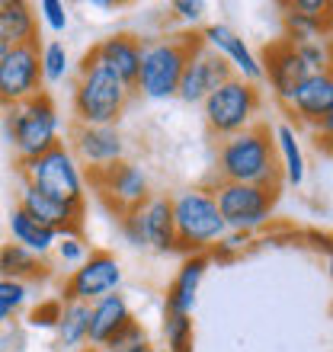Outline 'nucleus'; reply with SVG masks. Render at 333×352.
<instances>
[{
  "label": "nucleus",
  "mask_w": 333,
  "mask_h": 352,
  "mask_svg": "<svg viewBox=\"0 0 333 352\" xmlns=\"http://www.w3.org/2000/svg\"><path fill=\"white\" fill-rule=\"evenodd\" d=\"M218 183H247L266 189L282 186L276 141L263 125H253L218 144Z\"/></svg>",
  "instance_id": "obj_1"
},
{
  "label": "nucleus",
  "mask_w": 333,
  "mask_h": 352,
  "mask_svg": "<svg viewBox=\"0 0 333 352\" xmlns=\"http://www.w3.org/2000/svg\"><path fill=\"white\" fill-rule=\"evenodd\" d=\"M135 96V87L125 84L116 71L83 55L80 61V80L74 87V122L77 125H116L122 119L125 106Z\"/></svg>",
  "instance_id": "obj_2"
},
{
  "label": "nucleus",
  "mask_w": 333,
  "mask_h": 352,
  "mask_svg": "<svg viewBox=\"0 0 333 352\" xmlns=\"http://www.w3.org/2000/svg\"><path fill=\"white\" fill-rule=\"evenodd\" d=\"M173 224H176V250L193 256V253H208L215 243L228 234L215 192L205 186H189L173 195Z\"/></svg>",
  "instance_id": "obj_3"
},
{
  "label": "nucleus",
  "mask_w": 333,
  "mask_h": 352,
  "mask_svg": "<svg viewBox=\"0 0 333 352\" xmlns=\"http://www.w3.org/2000/svg\"><path fill=\"white\" fill-rule=\"evenodd\" d=\"M7 138L17 151L19 164L36 160L61 144V112L48 93H39L32 100L7 109Z\"/></svg>",
  "instance_id": "obj_4"
},
{
  "label": "nucleus",
  "mask_w": 333,
  "mask_h": 352,
  "mask_svg": "<svg viewBox=\"0 0 333 352\" xmlns=\"http://www.w3.org/2000/svg\"><path fill=\"white\" fill-rule=\"evenodd\" d=\"M199 42L202 38L193 36V32L144 42L135 93L148 96V100H170V96H176L180 93V80H183V71H186V61H189V55H193V48Z\"/></svg>",
  "instance_id": "obj_5"
},
{
  "label": "nucleus",
  "mask_w": 333,
  "mask_h": 352,
  "mask_svg": "<svg viewBox=\"0 0 333 352\" xmlns=\"http://www.w3.org/2000/svg\"><path fill=\"white\" fill-rule=\"evenodd\" d=\"M19 173H23V183L36 186L39 192L52 195L58 202L74 205V208H83L87 202V173L80 170L74 151L65 144H58L36 160H23Z\"/></svg>",
  "instance_id": "obj_6"
},
{
  "label": "nucleus",
  "mask_w": 333,
  "mask_h": 352,
  "mask_svg": "<svg viewBox=\"0 0 333 352\" xmlns=\"http://www.w3.org/2000/svg\"><path fill=\"white\" fill-rule=\"evenodd\" d=\"M259 106H263V96H259L257 84H247L241 77H231L228 84H222L202 102V116H205L208 131L224 141V138H234V135L253 129L259 116Z\"/></svg>",
  "instance_id": "obj_7"
},
{
  "label": "nucleus",
  "mask_w": 333,
  "mask_h": 352,
  "mask_svg": "<svg viewBox=\"0 0 333 352\" xmlns=\"http://www.w3.org/2000/svg\"><path fill=\"white\" fill-rule=\"evenodd\" d=\"M215 202L222 212L228 231L253 234L263 231L272 221V208H276L279 189L266 186H247V183H215Z\"/></svg>",
  "instance_id": "obj_8"
},
{
  "label": "nucleus",
  "mask_w": 333,
  "mask_h": 352,
  "mask_svg": "<svg viewBox=\"0 0 333 352\" xmlns=\"http://www.w3.org/2000/svg\"><path fill=\"white\" fill-rule=\"evenodd\" d=\"M122 285V266L116 260V253L109 250H90V256L77 269H71V276L61 285V301H80V305H93L106 295H116Z\"/></svg>",
  "instance_id": "obj_9"
},
{
  "label": "nucleus",
  "mask_w": 333,
  "mask_h": 352,
  "mask_svg": "<svg viewBox=\"0 0 333 352\" xmlns=\"http://www.w3.org/2000/svg\"><path fill=\"white\" fill-rule=\"evenodd\" d=\"M90 186L96 192L103 195V202L109 205L112 212L119 214H129L135 208L151 199V183H148V173L129 160L122 164H112V167H103V170H90Z\"/></svg>",
  "instance_id": "obj_10"
},
{
  "label": "nucleus",
  "mask_w": 333,
  "mask_h": 352,
  "mask_svg": "<svg viewBox=\"0 0 333 352\" xmlns=\"http://www.w3.org/2000/svg\"><path fill=\"white\" fill-rule=\"evenodd\" d=\"M42 65H39V45L10 48L7 58L0 61V106L13 109L19 102L32 100L42 90Z\"/></svg>",
  "instance_id": "obj_11"
},
{
  "label": "nucleus",
  "mask_w": 333,
  "mask_h": 352,
  "mask_svg": "<svg viewBox=\"0 0 333 352\" xmlns=\"http://www.w3.org/2000/svg\"><path fill=\"white\" fill-rule=\"evenodd\" d=\"M231 77H234L231 65L199 42L193 48L189 61H186V71H183V80H180V93L176 96L183 102H205L218 87L228 84Z\"/></svg>",
  "instance_id": "obj_12"
},
{
  "label": "nucleus",
  "mask_w": 333,
  "mask_h": 352,
  "mask_svg": "<svg viewBox=\"0 0 333 352\" xmlns=\"http://www.w3.org/2000/svg\"><path fill=\"white\" fill-rule=\"evenodd\" d=\"M71 151L87 170H103L125 160V138L116 125H74Z\"/></svg>",
  "instance_id": "obj_13"
},
{
  "label": "nucleus",
  "mask_w": 333,
  "mask_h": 352,
  "mask_svg": "<svg viewBox=\"0 0 333 352\" xmlns=\"http://www.w3.org/2000/svg\"><path fill=\"white\" fill-rule=\"evenodd\" d=\"M202 38V45L208 52H215L218 58H224L228 65H231L234 77H241L247 84H257L259 77H263V61L253 55V48L244 42L231 26H224V23H212V26H205L199 32Z\"/></svg>",
  "instance_id": "obj_14"
},
{
  "label": "nucleus",
  "mask_w": 333,
  "mask_h": 352,
  "mask_svg": "<svg viewBox=\"0 0 333 352\" xmlns=\"http://www.w3.org/2000/svg\"><path fill=\"white\" fill-rule=\"evenodd\" d=\"M263 77H269L272 96H276V102H282V106H288V100L295 96V90L305 84L308 67H305V61L298 58V48L292 45L288 38H276V42L266 48V55H263Z\"/></svg>",
  "instance_id": "obj_15"
},
{
  "label": "nucleus",
  "mask_w": 333,
  "mask_h": 352,
  "mask_svg": "<svg viewBox=\"0 0 333 352\" xmlns=\"http://www.w3.org/2000/svg\"><path fill=\"white\" fill-rule=\"evenodd\" d=\"M298 122H305L311 129H317L324 119L333 116V67L321 71V74H308L305 84L295 90V96L286 106Z\"/></svg>",
  "instance_id": "obj_16"
},
{
  "label": "nucleus",
  "mask_w": 333,
  "mask_h": 352,
  "mask_svg": "<svg viewBox=\"0 0 333 352\" xmlns=\"http://www.w3.org/2000/svg\"><path fill=\"white\" fill-rule=\"evenodd\" d=\"M19 208L26 214H32L39 224H45L52 231L58 234H80V224H83V208H74V205H65L52 199V195L39 192L36 186L23 183V192H19Z\"/></svg>",
  "instance_id": "obj_17"
},
{
  "label": "nucleus",
  "mask_w": 333,
  "mask_h": 352,
  "mask_svg": "<svg viewBox=\"0 0 333 352\" xmlns=\"http://www.w3.org/2000/svg\"><path fill=\"white\" fill-rule=\"evenodd\" d=\"M141 52H144V42H141V38L129 36V32H116V36L96 42L87 55H90L93 61L106 65L109 71H116L125 84L135 87L138 71H141Z\"/></svg>",
  "instance_id": "obj_18"
},
{
  "label": "nucleus",
  "mask_w": 333,
  "mask_h": 352,
  "mask_svg": "<svg viewBox=\"0 0 333 352\" xmlns=\"http://www.w3.org/2000/svg\"><path fill=\"white\" fill-rule=\"evenodd\" d=\"M208 266H212L208 253H193V256H186V260L180 263L173 282L166 288L164 314H193L195 298H199V285H202Z\"/></svg>",
  "instance_id": "obj_19"
},
{
  "label": "nucleus",
  "mask_w": 333,
  "mask_h": 352,
  "mask_svg": "<svg viewBox=\"0 0 333 352\" xmlns=\"http://www.w3.org/2000/svg\"><path fill=\"white\" fill-rule=\"evenodd\" d=\"M138 221L144 231V243L154 253H173L176 243V224H173V199L166 195H151L138 208Z\"/></svg>",
  "instance_id": "obj_20"
},
{
  "label": "nucleus",
  "mask_w": 333,
  "mask_h": 352,
  "mask_svg": "<svg viewBox=\"0 0 333 352\" xmlns=\"http://www.w3.org/2000/svg\"><path fill=\"white\" fill-rule=\"evenodd\" d=\"M135 320L129 301L116 292L90 305V346H106L116 333H122L125 327Z\"/></svg>",
  "instance_id": "obj_21"
},
{
  "label": "nucleus",
  "mask_w": 333,
  "mask_h": 352,
  "mask_svg": "<svg viewBox=\"0 0 333 352\" xmlns=\"http://www.w3.org/2000/svg\"><path fill=\"white\" fill-rule=\"evenodd\" d=\"M0 38L10 48L39 45V13L26 0H3L0 3Z\"/></svg>",
  "instance_id": "obj_22"
},
{
  "label": "nucleus",
  "mask_w": 333,
  "mask_h": 352,
  "mask_svg": "<svg viewBox=\"0 0 333 352\" xmlns=\"http://www.w3.org/2000/svg\"><path fill=\"white\" fill-rule=\"evenodd\" d=\"M52 276L45 256H36L32 250L19 247V243H3L0 247V278H13V282H42Z\"/></svg>",
  "instance_id": "obj_23"
},
{
  "label": "nucleus",
  "mask_w": 333,
  "mask_h": 352,
  "mask_svg": "<svg viewBox=\"0 0 333 352\" xmlns=\"http://www.w3.org/2000/svg\"><path fill=\"white\" fill-rule=\"evenodd\" d=\"M7 228H10L13 243H19V247L32 250L36 256H48V253L55 250V243H58V231H52V228H45V224H39L36 218H32V214H26L19 205L10 212Z\"/></svg>",
  "instance_id": "obj_24"
},
{
  "label": "nucleus",
  "mask_w": 333,
  "mask_h": 352,
  "mask_svg": "<svg viewBox=\"0 0 333 352\" xmlns=\"http://www.w3.org/2000/svg\"><path fill=\"white\" fill-rule=\"evenodd\" d=\"M272 141H276V157H279V170H282V183L301 186L305 183V173H308V164H305V151H301L295 125H288V122L276 125Z\"/></svg>",
  "instance_id": "obj_25"
},
{
  "label": "nucleus",
  "mask_w": 333,
  "mask_h": 352,
  "mask_svg": "<svg viewBox=\"0 0 333 352\" xmlns=\"http://www.w3.org/2000/svg\"><path fill=\"white\" fill-rule=\"evenodd\" d=\"M55 336H58V349H65V352H77L90 343V305L65 301L61 317H58V327H55Z\"/></svg>",
  "instance_id": "obj_26"
},
{
  "label": "nucleus",
  "mask_w": 333,
  "mask_h": 352,
  "mask_svg": "<svg viewBox=\"0 0 333 352\" xmlns=\"http://www.w3.org/2000/svg\"><path fill=\"white\" fill-rule=\"evenodd\" d=\"M282 26H286V36L292 45H305V42H317V38H327V29L333 26V16L327 19H314V16H305L298 10L288 7L286 16H282Z\"/></svg>",
  "instance_id": "obj_27"
},
{
  "label": "nucleus",
  "mask_w": 333,
  "mask_h": 352,
  "mask_svg": "<svg viewBox=\"0 0 333 352\" xmlns=\"http://www.w3.org/2000/svg\"><path fill=\"white\" fill-rule=\"evenodd\" d=\"M39 65H42V80L45 84H61L67 74H71V55H67V45L65 42H45L39 48Z\"/></svg>",
  "instance_id": "obj_28"
},
{
  "label": "nucleus",
  "mask_w": 333,
  "mask_h": 352,
  "mask_svg": "<svg viewBox=\"0 0 333 352\" xmlns=\"http://www.w3.org/2000/svg\"><path fill=\"white\" fill-rule=\"evenodd\" d=\"M164 340L166 352H193V314H164Z\"/></svg>",
  "instance_id": "obj_29"
},
{
  "label": "nucleus",
  "mask_w": 333,
  "mask_h": 352,
  "mask_svg": "<svg viewBox=\"0 0 333 352\" xmlns=\"http://www.w3.org/2000/svg\"><path fill=\"white\" fill-rule=\"evenodd\" d=\"M106 352H151L154 346H151V340H148V330L138 324V320H131L122 333H116L109 340V343L103 346Z\"/></svg>",
  "instance_id": "obj_30"
},
{
  "label": "nucleus",
  "mask_w": 333,
  "mask_h": 352,
  "mask_svg": "<svg viewBox=\"0 0 333 352\" xmlns=\"http://www.w3.org/2000/svg\"><path fill=\"white\" fill-rule=\"evenodd\" d=\"M295 48H298V58L305 61L308 74H321V71L333 67L330 38H317V42H305V45H295Z\"/></svg>",
  "instance_id": "obj_31"
},
{
  "label": "nucleus",
  "mask_w": 333,
  "mask_h": 352,
  "mask_svg": "<svg viewBox=\"0 0 333 352\" xmlns=\"http://www.w3.org/2000/svg\"><path fill=\"white\" fill-rule=\"evenodd\" d=\"M55 256L61 266H80L87 256H90V247L83 241L80 234H58V243H55Z\"/></svg>",
  "instance_id": "obj_32"
},
{
  "label": "nucleus",
  "mask_w": 333,
  "mask_h": 352,
  "mask_svg": "<svg viewBox=\"0 0 333 352\" xmlns=\"http://www.w3.org/2000/svg\"><path fill=\"white\" fill-rule=\"evenodd\" d=\"M250 247V234H237V231H228L222 241L215 243L212 250H208V260H218V263H231L237 260L244 250Z\"/></svg>",
  "instance_id": "obj_33"
},
{
  "label": "nucleus",
  "mask_w": 333,
  "mask_h": 352,
  "mask_svg": "<svg viewBox=\"0 0 333 352\" xmlns=\"http://www.w3.org/2000/svg\"><path fill=\"white\" fill-rule=\"evenodd\" d=\"M29 285L26 282H13V278H0V314L10 317L26 305Z\"/></svg>",
  "instance_id": "obj_34"
},
{
  "label": "nucleus",
  "mask_w": 333,
  "mask_h": 352,
  "mask_svg": "<svg viewBox=\"0 0 333 352\" xmlns=\"http://www.w3.org/2000/svg\"><path fill=\"white\" fill-rule=\"evenodd\" d=\"M36 13H39V19L52 29V32H65L67 23H71V13H67L65 0H39Z\"/></svg>",
  "instance_id": "obj_35"
},
{
  "label": "nucleus",
  "mask_w": 333,
  "mask_h": 352,
  "mask_svg": "<svg viewBox=\"0 0 333 352\" xmlns=\"http://www.w3.org/2000/svg\"><path fill=\"white\" fill-rule=\"evenodd\" d=\"M119 231H122V237H125V243L135 247V250H144V247H148V243H144V231H141V221H138V208L129 214H122Z\"/></svg>",
  "instance_id": "obj_36"
},
{
  "label": "nucleus",
  "mask_w": 333,
  "mask_h": 352,
  "mask_svg": "<svg viewBox=\"0 0 333 352\" xmlns=\"http://www.w3.org/2000/svg\"><path fill=\"white\" fill-rule=\"evenodd\" d=\"M61 307H65V301H61V298H55V301H42V305L29 314V324H32V327H52V330H55L58 317H61Z\"/></svg>",
  "instance_id": "obj_37"
},
{
  "label": "nucleus",
  "mask_w": 333,
  "mask_h": 352,
  "mask_svg": "<svg viewBox=\"0 0 333 352\" xmlns=\"http://www.w3.org/2000/svg\"><path fill=\"white\" fill-rule=\"evenodd\" d=\"M173 13H176V19H183V23H189V26H199L202 16H205V3L202 0H176Z\"/></svg>",
  "instance_id": "obj_38"
},
{
  "label": "nucleus",
  "mask_w": 333,
  "mask_h": 352,
  "mask_svg": "<svg viewBox=\"0 0 333 352\" xmlns=\"http://www.w3.org/2000/svg\"><path fill=\"white\" fill-rule=\"evenodd\" d=\"M317 135H321V141H317V144H324L327 151H333V116L317 125Z\"/></svg>",
  "instance_id": "obj_39"
},
{
  "label": "nucleus",
  "mask_w": 333,
  "mask_h": 352,
  "mask_svg": "<svg viewBox=\"0 0 333 352\" xmlns=\"http://www.w3.org/2000/svg\"><path fill=\"white\" fill-rule=\"evenodd\" d=\"M308 241H311V247H324L327 253L333 250V237H327V234H317V231H311V234H308Z\"/></svg>",
  "instance_id": "obj_40"
},
{
  "label": "nucleus",
  "mask_w": 333,
  "mask_h": 352,
  "mask_svg": "<svg viewBox=\"0 0 333 352\" xmlns=\"http://www.w3.org/2000/svg\"><path fill=\"white\" fill-rule=\"evenodd\" d=\"M327 276H330V282H333V250L327 253Z\"/></svg>",
  "instance_id": "obj_41"
},
{
  "label": "nucleus",
  "mask_w": 333,
  "mask_h": 352,
  "mask_svg": "<svg viewBox=\"0 0 333 352\" xmlns=\"http://www.w3.org/2000/svg\"><path fill=\"white\" fill-rule=\"evenodd\" d=\"M77 352H106V349H103V346H90V343H87L83 349H77Z\"/></svg>",
  "instance_id": "obj_42"
},
{
  "label": "nucleus",
  "mask_w": 333,
  "mask_h": 352,
  "mask_svg": "<svg viewBox=\"0 0 333 352\" xmlns=\"http://www.w3.org/2000/svg\"><path fill=\"white\" fill-rule=\"evenodd\" d=\"M7 52H10V45H7V42H3V38H0V61L7 58Z\"/></svg>",
  "instance_id": "obj_43"
},
{
  "label": "nucleus",
  "mask_w": 333,
  "mask_h": 352,
  "mask_svg": "<svg viewBox=\"0 0 333 352\" xmlns=\"http://www.w3.org/2000/svg\"><path fill=\"white\" fill-rule=\"evenodd\" d=\"M3 324H7V317H3V314H0V327H3Z\"/></svg>",
  "instance_id": "obj_44"
},
{
  "label": "nucleus",
  "mask_w": 333,
  "mask_h": 352,
  "mask_svg": "<svg viewBox=\"0 0 333 352\" xmlns=\"http://www.w3.org/2000/svg\"><path fill=\"white\" fill-rule=\"evenodd\" d=\"M0 352H3V340H0Z\"/></svg>",
  "instance_id": "obj_45"
},
{
  "label": "nucleus",
  "mask_w": 333,
  "mask_h": 352,
  "mask_svg": "<svg viewBox=\"0 0 333 352\" xmlns=\"http://www.w3.org/2000/svg\"><path fill=\"white\" fill-rule=\"evenodd\" d=\"M151 352H160V349H151Z\"/></svg>",
  "instance_id": "obj_46"
}]
</instances>
